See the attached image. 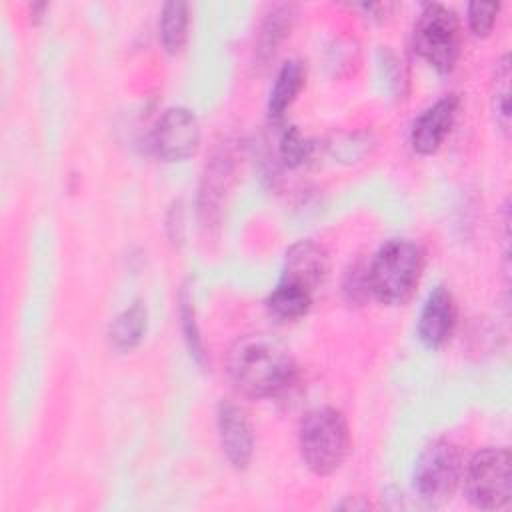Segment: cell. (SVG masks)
<instances>
[{
  "instance_id": "obj_11",
  "label": "cell",
  "mask_w": 512,
  "mask_h": 512,
  "mask_svg": "<svg viewBox=\"0 0 512 512\" xmlns=\"http://www.w3.org/2000/svg\"><path fill=\"white\" fill-rule=\"evenodd\" d=\"M328 274V254L326 250L312 242L300 240L286 250L284 256V270L280 280H288L300 284L314 292Z\"/></svg>"
},
{
  "instance_id": "obj_3",
  "label": "cell",
  "mask_w": 512,
  "mask_h": 512,
  "mask_svg": "<svg viewBox=\"0 0 512 512\" xmlns=\"http://www.w3.org/2000/svg\"><path fill=\"white\" fill-rule=\"evenodd\" d=\"M298 448L312 474L336 472L350 452V428L344 414L330 406L310 410L298 428Z\"/></svg>"
},
{
  "instance_id": "obj_1",
  "label": "cell",
  "mask_w": 512,
  "mask_h": 512,
  "mask_svg": "<svg viewBox=\"0 0 512 512\" xmlns=\"http://www.w3.org/2000/svg\"><path fill=\"white\" fill-rule=\"evenodd\" d=\"M226 374L242 396L262 400L284 394L296 382L298 368L278 340L266 334H248L228 350Z\"/></svg>"
},
{
  "instance_id": "obj_4",
  "label": "cell",
  "mask_w": 512,
  "mask_h": 512,
  "mask_svg": "<svg viewBox=\"0 0 512 512\" xmlns=\"http://www.w3.org/2000/svg\"><path fill=\"white\" fill-rule=\"evenodd\" d=\"M462 32L458 16L444 4H426L414 24V50L436 72L448 74L458 62Z\"/></svg>"
},
{
  "instance_id": "obj_6",
  "label": "cell",
  "mask_w": 512,
  "mask_h": 512,
  "mask_svg": "<svg viewBox=\"0 0 512 512\" xmlns=\"http://www.w3.org/2000/svg\"><path fill=\"white\" fill-rule=\"evenodd\" d=\"M464 474V458L460 446L450 440H434L420 452L414 464V490L422 500H448L458 488Z\"/></svg>"
},
{
  "instance_id": "obj_17",
  "label": "cell",
  "mask_w": 512,
  "mask_h": 512,
  "mask_svg": "<svg viewBox=\"0 0 512 512\" xmlns=\"http://www.w3.org/2000/svg\"><path fill=\"white\" fill-rule=\"evenodd\" d=\"M230 158L228 156H218L214 162L208 166L204 174V186L200 190V212L210 218L214 210L220 206V198L226 190V180L230 178Z\"/></svg>"
},
{
  "instance_id": "obj_20",
  "label": "cell",
  "mask_w": 512,
  "mask_h": 512,
  "mask_svg": "<svg viewBox=\"0 0 512 512\" xmlns=\"http://www.w3.org/2000/svg\"><path fill=\"white\" fill-rule=\"evenodd\" d=\"M310 144L296 126H288L280 136V158L286 166L296 168L310 156Z\"/></svg>"
},
{
  "instance_id": "obj_18",
  "label": "cell",
  "mask_w": 512,
  "mask_h": 512,
  "mask_svg": "<svg viewBox=\"0 0 512 512\" xmlns=\"http://www.w3.org/2000/svg\"><path fill=\"white\" fill-rule=\"evenodd\" d=\"M492 112L498 128L508 134L510 130V58L508 54L496 64L492 80Z\"/></svg>"
},
{
  "instance_id": "obj_19",
  "label": "cell",
  "mask_w": 512,
  "mask_h": 512,
  "mask_svg": "<svg viewBox=\"0 0 512 512\" xmlns=\"http://www.w3.org/2000/svg\"><path fill=\"white\" fill-rule=\"evenodd\" d=\"M180 318H182V332H184V340L188 344V350L194 356V360L198 364H202L206 352H204L202 338H200V332H198V326H196V320H194L192 298H190L186 286L180 290Z\"/></svg>"
},
{
  "instance_id": "obj_15",
  "label": "cell",
  "mask_w": 512,
  "mask_h": 512,
  "mask_svg": "<svg viewBox=\"0 0 512 512\" xmlns=\"http://www.w3.org/2000/svg\"><path fill=\"white\" fill-rule=\"evenodd\" d=\"M296 20V6L294 4H282L272 8V12L264 18L260 28V38L256 46L258 60L266 62L274 52L278 50L280 42L290 34Z\"/></svg>"
},
{
  "instance_id": "obj_12",
  "label": "cell",
  "mask_w": 512,
  "mask_h": 512,
  "mask_svg": "<svg viewBox=\"0 0 512 512\" xmlns=\"http://www.w3.org/2000/svg\"><path fill=\"white\" fill-rule=\"evenodd\" d=\"M146 326H148V310L142 300H136L130 306H126L110 322L108 342L116 352H130L144 338Z\"/></svg>"
},
{
  "instance_id": "obj_23",
  "label": "cell",
  "mask_w": 512,
  "mask_h": 512,
  "mask_svg": "<svg viewBox=\"0 0 512 512\" xmlns=\"http://www.w3.org/2000/svg\"><path fill=\"white\" fill-rule=\"evenodd\" d=\"M362 10H366L368 14H372L370 18H376V20H382L386 14H388V10H392L394 8V4H362L360 6Z\"/></svg>"
},
{
  "instance_id": "obj_2",
  "label": "cell",
  "mask_w": 512,
  "mask_h": 512,
  "mask_svg": "<svg viewBox=\"0 0 512 512\" xmlns=\"http://www.w3.org/2000/svg\"><path fill=\"white\" fill-rule=\"evenodd\" d=\"M424 250L404 238L388 240L368 262V290L380 304H406L424 274Z\"/></svg>"
},
{
  "instance_id": "obj_9",
  "label": "cell",
  "mask_w": 512,
  "mask_h": 512,
  "mask_svg": "<svg viewBox=\"0 0 512 512\" xmlns=\"http://www.w3.org/2000/svg\"><path fill=\"white\" fill-rule=\"evenodd\" d=\"M456 320H458V308H456L454 296L450 294L448 288L436 286L428 294L418 316L420 342L430 350L442 348L452 338Z\"/></svg>"
},
{
  "instance_id": "obj_5",
  "label": "cell",
  "mask_w": 512,
  "mask_h": 512,
  "mask_svg": "<svg viewBox=\"0 0 512 512\" xmlns=\"http://www.w3.org/2000/svg\"><path fill=\"white\" fill-rule=\"evenodd\" d=\"M468 502L480 510H500L512 496L510 452L504 446H490L472 456L462 474Z\"/></svg>"
},
{
  "instance_id": "obj_10",
  "label": "cell",
  "mask_w": 512,
  "mask_h": 512,
  "mask_svg": "<svg viewBox=\"0 0 512 512\" xmlns=\"http://www.w3.org/2000/svg\"><path fill=\"white\" fill-rule=\"evenodd\" d=\"M216 422L224 456L236 470H244L254 454V436L250 422L246 420L244 412L228 400H222L218 404Z\"/></svg>"
},
{
  "instance_id": "obj_14",
  "label": "cell",
  "mask_w": 512,
  "mask_h": 512,
  "mask_svg": "<svg viewBox=\"0 0 512 512\" xmlns=\"http://www.w3.org/2000/svg\"><path fill=\"white\" fill-rule=\"evenodd\" d=\"M312 306V292L300 284L280 280L266 298V310L280 322H292L308 314Z\"/></svg>"
},
{
  "instance_id": "obj_8",
  "label": "cell",
  "mask_w": 512,
  "mask_h": 512,
  "mask_svg": "<svg viewBox=\"0 0 512 512\" xmlns=\"http://www.w3.org/2000/svg\"><path fill=\"white\" fill-rule=\"evenodd\" d=\"M458 108H460V98L456 94H446L440 100H436L430 108H426L412 124V130H410L412 148L422 156H430L438 152L454 126Z\"/></svg>"
},
{
  "instance_id": "obj_13",
  "label": "cell",
  "mask_w": 512,
  "mask_h": 512,
  "mask_svg": "<svg viewBox=\"0 0 512 512\" xmlns=\"http://www.w3.org/2000/svg\"><path fill=\"white\" fill-rule=\"evenodd\" d=\"M302 84H304L302 64L296 60L284 62L276 74V80L268 98V120L272 124H280L284 120L286 110L298 96Z\"/></svg>"
},
{
  "instance_id": "obj_16",
  "label": "cell",
  "mask_w": 512,
  "mask_h": 512,
  "mask_svg": "<svg viewBox=\"0 0 512 512\" xmlns=\"http://www.w3.org/2000/svg\"><path fill=\"white\" fill-rule=\"evenodd\" d=\"M190 8L186 2L172 0L160 12V42L168 54H178L188 38Z\"/></svg>"
},
{
  "instance_id": "obj_7",
  "label": "cell",
  "mask_w": 512,
  "mask_h": 512,
  "mask_svg": "<svg viewBox=\"0 0 512 512\" xmlns=\"http://www.w3.org/2000/svg\"><path fill=\"white\" fill-rule=\"evenodd\" d=\"M200 146V124L192 110L172 106L164 110L152 132V148L164 162H182Z\"/></svg>"
},
{
  "instance_id": "obj_24",
  "label": "cell",
  "mask_w": 512,
  "mask_h": 512,
  "mask_svg": "<svg viewBox=\"0 0 512 512\" xmlns=\"http://www.w3.org/2000/svg\"><path fill=\"white\" fill-rule=\"evenodd\" d=\"M46 8H48L46 2H32V4H30V16H32V20L38 22V20L42 18V14H44Z\"/></svg>"
},
{
  "instance_id": "obj_21",
  "label": "cell",
  "mask_w": 512,
  "mask_h": 512,
  "mask_svg": "<svg viewBox=\"0 0 512 512\" xmlns=\"http://www.w3.org/2000/svg\"><path fill=\"white\" fill-rule=\"evenodd\" d=\"M500 12V4H484V2H470L466 8V18H468V28L474 36L486 38L494 24L496 16Z\"/></svg>"
},
{
  "instance_id": "obj_22",
  "label": "cell",
  "mask_w": 512,
  "mask_h": 512,
  "mask_svg": "<svg viewBox=\"0 0 512 512\" xmlns=\"http://www.w3.org/2000/svg\"><path fill=\"white\" fill-rule=\"evenodd\" d=\"M368 264H354L346 276H344V282H342V290L346 294V298L350 302H364L368 296H370V290H368Z\"/></svg>"
}]
</instances>
